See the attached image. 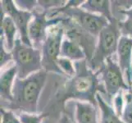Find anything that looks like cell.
<instances>
[{"mask_svg":"<svg viewBox=\"0 0 132 123\" xmlns=\"http://www.w3.org/2000/svg\"><path fill=\"white\" fill-rule=\"evenodd\" d=\"M1 9L6 16L10 17L15 23L19 38L22 43L26 45L32 46V43L29 37V25L33 18V12L19 9L14 1L4 0L1 2Z\"/></svg>","mask_w":132,"mask_h":123,"instance_id":"obj_9","label":"cell"},{"mask_svg":"<svg viewBox=\"0 0 132 123\" xmlns=\"http://www.w3.org/2000/svg\"><path fill=\"white\" fill-rule=\"evenodd\" d=\"M67 1L65 0H39L38 6L41 9V11L49 12L53 9H57L64 7Z\"/></svg>","mask_w":132,"mask_h":123,"instance_id":"obj_21","label":"cell"},{"mask_svg":"<svg viewBox=\"0 0 132 123\" xmlns=\"http://www.w3.org/2000/svg\"><path fill=\"white\" fill-rule=\"evenodd\" d=\"M131 87H132V86H131Z\"/></svg>","mask_w":132,"mask_h":123,"instance_id":"obj_27","label":"cell"},{"mask_svg":"<svg viewBox=\"0 0 132 123\" xmlns=\"http://www.w3.org/2000/svg\"><path fill=\"white\" fill-rule=\"evenodd\" d=\"M65 36L64 27L61 21L56 25H53L48 30L47 38L41 48L43 69L47 72H55L63 76L57 65V60L60 57L61 47Z\"/></svg>","mask_w":132,"mask_h":123,"instance_id":"obj_5","label":"cell"},{"mask_svg":"<svg viewBox=\"0 0 132 123\" xmlns=\"http://www.w3.org/2000/svg\"><path fill=\"white\" fill-rule=\"evenodd\" d=\"M125 105L121 119L125 123H132V87L124 92Z\"/></svg>","mask_w":132,"mask_h":123,"instance_id":"obj_19","label":"cell"},{"mask_svg":"<svg viewBox=\"0 0 132 123\" xmlns=\"http://www.w3.org/2000/svg\"><path fill=\"white\" fill-rule=\"evenodd\" d=\"M118 12L126 17L124 21H119V28L121 35L132 38V7Z\"/></svg>","mask_w":132,"mask_h":123,"instance_id":"obj_17","label":"cell"},{"mask_svg":"<svg viewBox=\"0 0 132 123\" xmlns=\"http://www.w3.org/2000/svg\"><path fill=\"white\" fill-rule=\"evenodd\" d=\"M12 60L17 69V77L25 79L43 69L42 51L26 45L17 38L12 50Z\"/></svg>","mask_w":132,"mask_h":123,"instance_id":"obj_4","label":"cell"},{"mask_svg":"<svg viewBox=\"0 0 132 123\" xmlns=\"http://www.w3.org/2000/svg\"><path fill=\"white\" fill-rule=\"evenodd\" d=\"M58 123H74V122L71 121V119L67 114L62 113V116L60 117V119L58 121Z\"/></svg>","mask_w":132,"mask_h":123,"instance_id":"obj_26","label":"cell"},{"mask_svg":"<svg viewBox=\"0 0 132 123\" xmlns=\"http://www.w3.org/2000/svg\"><path fill=\"white\" fill-rule=\"evenodd\" d=\"M118 64L129 86H132V38L122 36L117 48Z\"/></svg>","mask_w":132,"mask_h":123,"instance_id":"obj_10","label":"cell"},{"mask_svg":"<svg viewBox=\"0 0 132 123\" xmlns=\"http://www.w3.org/2000/svg\"><path fill=\"white\" fill-rule=\"evenodd\" d=\"M58 17H61V23L64 27L66 38L75 41L83 48L86 54V61L89 62L96 48L97 38L86 32L71 18L64 15Z\"/></svg>","mask_w":132,"mask_h":123,"instance_id":"obj_7","label":"cell"},{"mask_svg":"<svg viewBox=\"0 0 132 123\" xmlns=\"http://www.w3.org/2000/svg\"><path fill=\"white\" fill-rule=\"evenodd\" d=\"M1 123H21L17 115L13 111L1 108Z\"/></svg>","mask_w":132,"mask_h":123,"instance_id":"obj_24","label":"cell"},{"mask_svg":"<svg viewBox=\"0 0 132 123\" xmlns=\"http://www.w3.org/2000/svg\"><path fill=\"white\" fill-rule=\"evenodd\" d=\"M76 73L75 76L68 80L62 89L56 94L58 103L64 106L67 100L70 99L78 101H87L98 106L96 101L97 93L106 95V90L101 79L99 80L98 71H94L89 66L86 60L75 62Z\"/></svg>","mask_w":132,"mask_h":123,"instance_id":"obj_1","label":"cell"},{"mask_svg":"<svg viewBox=\"0 0 132 123\" xmlns=\"http://www.w3.org/2000/svg\"><path fill=\"white\" fill-rule=\"evenodd\" d=\"M76 123H98V106L87 101H75Z\"/></svg>","mask_w":132,"mask_h":123,"instance_id":"obj_11","label":"cell"},{"mask_svg":"<svg viewBox=\"0 0 132 123\" xmlns=\"http://www.w3.org/2000/svg\"><path fill=\"white\" fill-rule=\"evenodd\" d=\"M17 117L21 123H42L44 118L47 117L48 113H28L17 112Z\"/></svg>","mask_w":132,"mask_h":123,"instance_id":"obj_20","label":"cell"},{"mask_svg":"<svg viewBox=\"0 0 132 123\" xmlns=\"http://www.w3.org/2000/svg\"><path fill=\"white\" fill-rule=\"evenodd\" d=\"M12 61H13L12 53L7 51L5 48L4 39L3 36H1V40H0V67H1V70H3L4 67Z\"/></svg>","mask_w":132,"mask_h":123,"instance_id":"obj_22","label":"cell"},{"mask_svg":"<svg viewBox=\"0 0 132 123\" xmlns=\"http://www.w3.org/2000/svg\"><path fill=\"white\" fill-rule=\"evenodd\" d=\"M98 73L105 88L109 103L121 90L126 91L131 88L126 83L118 62L112 59V57L106 59L103 65L98 70Z\"/></svg>","mask_w":132,"mask_h":123,"instance_id":"obj_6","label":"cell"},{"mask_svg":"<svg viewBox=\"0 0 132 123\" xmlns=\"http://www.w3.org/2000/svg\"><path fill=\"white\" fill-rule=\"evenodd\" d=\"M47 73L42 69L25 79L16 77L12 88V101L3 108L17 112L37 113L39 99L46 83Z\"/></svg>","mask_w":132,"mask_h":123,"instance_id":"obj_2","label":"cell"},{"mask_svg":"<svg viewBox=\"0 0 132 123\" xmlns=\"http://www.w3.org/2000/svg\"><path fill=\"white\" fill-rule=\"evenodd\" d=\"M121 37L119 28V20L115 18L104 28L97 38L96 48L89 66L94 71L98 70L103 65L108 58H112L117 52L118 44Z\"/></svg>","mask_w":132,"mask_h":123,"instance_id":"obj_3","label":"cell"},{"mask_svg":"<svg viewBox=\"0 0 132 123\" xmlns=\"http://www.w3.org/2000/svg\"><path fill=\"white\" fill-rule=\"evenodd\" d=\"M80 8L90 13L103 16L107 18L109 22L116 18L113 16L112 1L108 0H85Z\"/></svg>","mask_w":132,"mask_h":123,"instance_id":"obj_13","label":"cell"},{"mask_svg":"<svg viewBox=\"0 0 132 123\" xmlns=\"http://www.w3.org/2000/svg\"><path fill=\"white\" fill-rule=\"evenodd\" d=\"M14 2L16 7L21 10L31 12L35 11L38 6V1L36 0H16Z\"/></svg>","mask_w":132,"mask_h":123,"instance_id":"obj_25","label":"cell"},{"mask_svg":"<svg viewBox=\"0 0 132 123\" xmlns=\"http://www.w3.org/2000/svg\"><path fill=\"white\" fill-rule=\"evenodd\" d=\"M57 65L60 71L62 72L63 76H67L69 78H72L76 73L75 62L62 57H59L57 60Z\"/></svg>","mask_w":132,"mask_h":123,"instance_id":"obj_18","label":"cell"},{"mask_svg":"<svg viewBox=\"0 0 132 123\" xmlns=\"http://www.w3.org/2000/svg\"><path fill=\"white\" fill-rule=\"evenodd\" d=\"M102 94L99 92L96 94V101L100 112V123H125Z\"/></svg>","mask_w":132,"mask_h":123,"instance_id":"obj_16","label":"cell"},{"mask_svg":"<svg viewBox=\"0 0 132 123\" xmlns=\"http://www.w3.org/2000/svg\"><path fill=\"white\" fill-rule=\"evenodd\" d=\"M17 28L12 19L1 9V36L4 39V44L7 51L12 52L17 39Z\"/></svg>","mask_w":132,"mask_h":123,"instance_id":"obj_14","label":"cell"},{"mask_svg":"<svg viewBox=\"0 0 132 123\" xmlns=\"http://www.w3.org/2000/svg\"><path fill=\"white\" fill-rule=\"evenodd\" d=\"M17 77V69L15 65L9 67L1 71L0 76V94L1 101L5 100L8 103L12 101V88Z\"/></svg>","mask_w":132,"mask_h":123,"instance_id":"obj_12","label":"cell"},{"mask_svg":"<svg viewBox=\"0 0 132 123\" xmlns=\"http://www.w3.org/2000/svg\"><path fill=\"white\" fill-rule=\"evenodd\" d=\"M60 57L70 59L75 62L86 60V54L83 48L75 41L67 38L62 41Z\"/></svg>","mask_w":132,"mask_h":123,"instance_id":"obj_15","label":"cell"},{"mask_svg":"<svg viewBox=\"0 0 132 123\" xmlns=\"http://www.w3.org/2000/svg\"><path fill=\"white\" fill-rule=\"evenodd\" d=\"M124 90H121L119 93H117L115 97L112 99L113 101V108L117 114L121 117L123 113V109L125 105V99H124Z\"/></svg>","mask_w":132,"mask_h":123,"instance_id":"obj_23","label":"cell"},{"mask_svg":"<svg viewBox=\"0 0 132 123\" xmlns=\"http://www.w3.org/2000/svg\"><path fill=\"white\" fill-rule=\"evenodd\" d=\"M33 12V18L29 25V37L33 47L41 50L43 44L47 38L48 30L51 26L61 21V17L48 18V12L38 11L35 9Z\"/></svg>","mask_w":132,"mask_h":123,"instance_id":"obj_8","label":"cell"}]
</instances>
